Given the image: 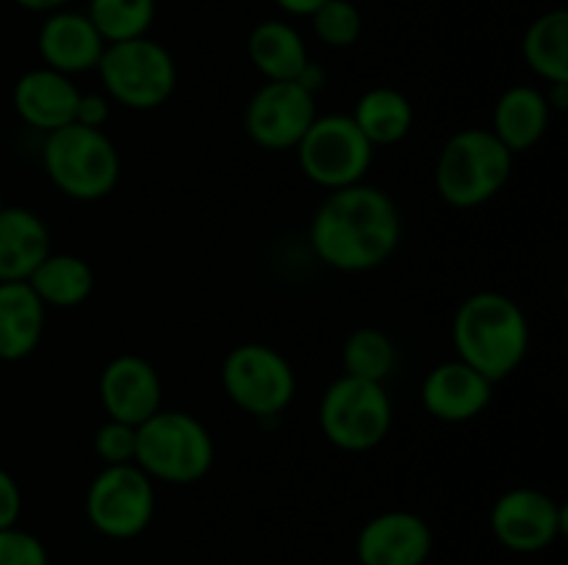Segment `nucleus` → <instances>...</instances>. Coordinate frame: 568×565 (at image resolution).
<instances>
[{
	"mask_svg": "<svg viewBox=\"0 0 568 565\" xmlns=\"http://www.w3.org/2000/svg\"><path fill=\"white\" fill-rule=\"evenodd\" d=\"M403 236L397 203L377 186L327 192L311 219V247L338 271H369L386 264Z\"/></svg>",
	"mask_w": 568,
	"mask_h": 565,
	"instance_id": "nucleus-1",
	"label": "nucleus"
},
{
	"mask_svg": "<svg viewBox=\"0 0 568 565\" xmlns=\"http://www.w3.org/2000/svg\"><path fill=\"white\" fill-rule=\"evenodd\" d=\"M458 358L491 382L514 374L530 349V325L519 305L499 291H477L453 319Z\"/></svg>",
	"mask_w": 568,
	"mask_h": 565,
	"instance_id": "nucleus-2",
	"label": "nucleus"
},
{
	"mask_svg": "<svg viewBox=\"0 0 568 565\" xmlns=\"http://www.w3.org/2000/svg\"><path fill=\"white\" fill-rule=\"evenodd\" d=\"M514 153L488 127H464L444 142L436 161V188L453 208H477L510 181Z\"/></svg>",
	"mask_w": 568,
	"mask_h": 565,
	"instance_id": "nucleus-3",
	"label": "nucleus"
},
{
	"mask_svg": "<svg viewBox=\"0 0 568 565\" xmlns=\"http://www.w3.org/2000/svg\"><path fill=\"white\" fill-rule=\"evenodd\" d=\"M44 136L42 166L61 194L78 203H94L114 192L122 164L103 127L70 122Z\"/></svg>",
	"mask_w": 568,
	"mask_h": 565,
	"instance_id": "nucleus-4",
	"label": "nucleus"
},
{
	"mask_svg": "<svg viewBox=\"0 0 568 565\" xmlns=\"http://www.w3.org/2000/svg\"><path fill=\"white\" fill-rule=\"evenodd\" d=\"M150 480L192 485L214 465V438L197 415L164 410L136 427V460Z\"/></svg>",
	"mask_w": 568,
	"mask_h": 565,
	"instance_id": "nucleus-5",
	"label": "nucleus"
},
{
	"mask_svg": "<svg viewBox=\"0 0 568 565\" xmlns=\"http://www.w3.org/2000/svg\"><path fill=\"white\" fill-rule=\"evenodd\" d=\"M98 72L105 94L131 111L161 109L178 86L175 59L150 37L105 44Z\"/></svg>",
	"mask_w": 568,
	"mask_h": 565,
	"instance_id": "nucleus-6",
	"label": "nucleus"
},
{
	"mask_svg": "<svg viewBox=\"0 0 568 565\" xmlns=\"http://www.w3.org/2000/svg\"><path fill=\"white\" fill-rule=\"evenodd\" d=\"M394 408L386 386L342 374L320 402V427L333 446L344 452H369L386 441Z\"/></svg>",
	"mask_w": 568,
	"mask_h": 565,
	"instance_id": "nucleus-7",
	"label": "nucleus"
},
{
	"mask_svg": "<svg viewBox=\"0 0 568 565\" xmlns=\"http://www.w3.org/2000/svg\"><path fill=\"white\" fill-rule=\"evenodd\" d=\"M294 150L305 177L327 192L364 183L375 158V147L347 114L316 116Z\"/></svg>",
	"mask_w": 568,
	"mask_h": 565,
	"instance_id": "nucleus-8",
	"label": "nucleus"
},
{
	"mask_svg": "<svg viewBox=\"0 0 568 565\" xmlns=\"http://www.w3.org/2000/svg\"><path fill=\"white\" fill-rule=\"evenodd\" d=\"M222 388L239 410L272 419L292 404L297 377L277 349L250 341L233 347L222 360Z\"/></svg>",
	"mask_w": 568,
	"mask_h": 565,
	"instance_id": "nucleus-9",
	"label": "nucleus"
},
{
	"mask_svg": "<svg viewBox=\"0 0 568 565\" xmlns=\"http://www.w3.org/2000/svg\"><path fill=\"white\" fill-rule=\"evenodd\" d=\"M155 515L153 480L136 463L103 465L87 491V518L94 532L111 541H131Z\"/></svg>",
	"mask_w": 568,
	"mask_h": 565,
	"instance_id": "nucleus-10",
	"label": "nucleus"
},
{
	"mask_svg": "<svg viewBox=\"0 0 568 565\" xmlns=\"http://www.w3.org/2000/svg\"><path fill=\"white\" fill-rule=\"evenodd\" d=\"M316 97L297 81H266L244 111V131L258 147L294 150L316 120Z\"/></svg>",
	"mask_w": 568,
	"mask_h": 565,
	"instance_id": "nucleus-11",
	"label": "nucleus"
},
{
	"mask_svg": "<svg viewBox=\"0 0 568 565\" xmlns=\"http://www.w3.org/2000/svg\"><path fill=\"white\" fill-rule=\"evenodd\" d=\"M491 532L508 552H544L566 532V507L538 487H510L494 502Z\"/></svg>",
	"mask_w": 568,
	"mask_h": 565,
	"instance_id": "nucleus-12",
	"label": "nucleus"
},
{
	"mask_svg": "<svg viewBox=\"0 0 568 565\" xmlns=\"http://www.w3.org/2000/svg\"><path fill=\"white\" fill-rule=\"evenodd\" d=\"M433 552V532L422 515L388 510L366 521L355 541L361 565H425Z\"/></svg>",
	"mask_w": 568,
	"mask_h": 565,
	"instance_id": "nucleus-13",
	"label": "nucleus"
},
{
	"mask_svg": "<svg viewBox=\"0 0 568 565\" xmlns=\"http://www.w3.org/2000/svg\"><path fill=\"white\" fill-rule=\"evenodd\" d=\"M100 404L109 419L139 427L161 410V377L142 355H116L100 374Z\"/></svg>",
	"mask_w": 568,
	"mask_h": 565,
	"instance_id": "nucleus-14",
	"label": "nucleus"
},
{
	"mask_svg": "<svg viewBox=\"0 0 568 565\" xmlns=\"http://www.w3.org/2000/svg\"><path fill=\"white\" fill-rule=\"evenodd\" d=\"M494 382L460 358L438 363L422 382V404L427 413L447 424L477 419L491 404Z\"/></svg>",
	"mask_w": 568,
	"mask_h": 565,
	"instance_id": "nucleus-15",
	"label": "nucleus"
},
{
	"mask_svg": "<svg viewBox=\"0 0 568 565\" xmlns=\"http://www.w3.org/2000/svg\"><path fill=\"white\" fill-rule=\"evenodd\" d=\"M37 48L44 66L72 78L78 72L98 70L105 42L100 39L98 28L92 25L87 11L59 9L53 14H44V22L37 37Z\"/></svg>",
	"mask_w": 568,
	"mask_h": 565,
	"instance_id": "nucleus-16",
	"label": "nucleus"
},
{
	"mask_svg": "<svg viewBox=\"0 0 568 565\" xmlns=\"http://www.w3.org/2000/svg\"><path fill=\"white\" fill-rule=\"evenodd\" d=\"M11 97H14L17 116L26 125H31L33 131L53 133L75 122L81 89L72 83L70 75H61L50 66H37L17 78Z\"/></svg>",
	"mask_w": 568,
	"mask_h": 565,
	"instance_id": "nucleus-17",
	"label": "nucleus"
},
{
	"mask_svg": "<svg viewBox=\"0 0 568 565\" xmlns=\"http://www.w3.org/2000/svg\"><path fill=\"white\" fill-rule=\"evenodd\" d=\"M50 253V230L37 210L22 205L0 210V282H26Z\"/></svg>",
	"mask_w": 568,
	"mask_h": 565,
	"instance_id": "nucleus-18",
	"label": "nucleus"
},
{
	"mask_svg": "<svg viewBox=\"0 0 568 565\" xmlns=\"http://www.w3.org/2000/svg\"><path fill=\"white\" fill-rule=\"evenodd\" d=\"M549 120H552V109L547 103V94L541 89L519 83L499 94L488 131L516 155L541 142Z\"/></svg>",
	"mask_w": 568,
	"mask_h": 565,
	"instance_id": "nucleus-19",
	"label": "nucleus"
},
{
	"mask_svg": "<svg viewBox=\"0 0 568 565\" xmlns=\"http://www.w3.org/2000/svg\"><path fill=\"white\" fill-rule=\"evenodd\" d=\"M44 305L28 282H0V360L17 363L37 352L44 332Z\"/></svg>",
	"mask_w": 568,
	"mask_h": 565,
	"instance_id": "nucleus-20",
	"label": "nucleus"
},
{
	"mask_svg": "<svg viewBox=\"0 0 568 565\" xmlns=\"http://www.w3.org/2000/svg\"><path fill=\"white\" fill-rule=\"evenodd\" d=\"M247 55L266 81H297L311 61L303 37L286 20L258 22L247 37Z\"/></svg>",
	"mask_w": 568,
	"mask_h": 565,
	"instance_id": "nucleus-21",
	"label": "nucleus"
},
{
	"mask_svg": "<svg viewBox=\"0 0 568 565\" xmlns=\"http://www.w3.org/2000/svg\"><path fill=\"white\" fill-rule=\"evenodd\" d=\"M44 308H78L94 288V271L87 258L72 253H50L28 277Z\"/></svg>",
	"mask_w": 568,
	"mask_h": 565,
	"instance_id": "nucleus-22",
	"label": "nucleus"
},
{
	"mask_svg": "<svg viewBox=\"0 0 568 565\" xmlns=\"http://www.w3.org/2000/svg\"><path fill=\"white\" fill-rule=\"evenodd\" d=\"M353 122L369 138L372 147H388L403 142L414 127V105L392 86H375L355 103Z\"/></svg>",
	"mask_w": 568,
	"mask_h": 565,
	"instance_id": "nucleus-23",
	"label": "nucleus"
},
{
	"mask_svg": "<svg viewBox=\"0 0 568 565\" xmlns=\"http://www.w3.org/2000/svg\"><path fill=\"white\" fill-rule=\"evenodd\" d=\"M530 70L549 83H568V11L549 9L530 22L521 39Z\"/></svg>",
	"mask_w": 568,
	"mask_h": 565,
	"instance_id": "nucleus-24",
	"label": "nucleus"
},
{
	"mask_svg": "<svg viewBox=\"0 0 568 565\" xmlns=\"http://www.w3.org/2000/svg\"><path fill=\"white\" fill-rule=\"evenodd\" d=\"M342 366L347 377L386 386V380L397 369V347L381 327H358L344 341Z\"/></svg>",
	"mask_w": 568,
	"mask_h": 565,
	"instance_id": "nucleus-25",
	"label": "nucleus"
},
{
	"mask_svg": "<svg viewBox=\"0 0 568 565\" xmlns=\"http://www.w3.org/2000/svg\"><path fill=\"white\" fill-rule=\"evenodd\" d=\"M87 17L105 44L148 37L155 22V0H89Z\"/></svg>",
	"mask_w": 568,
	"mask_h": 565,
	"instance_id": "nucleus-26",
	"label": "nucleus"
},
{
	"mask_svg": "<svg viewBox=\"0 0 568 565\" xmlns=\"http://www.w3.org/2000/svg\"><path fill=\"white\" fill-rule=\"evenodd\" d=\"M311 28L316 39L327 48H353L364 31V17L353 0H325L320 9L311 14Z\"/></svg>",
	"mask_w": 568,
	"mask_h": 565,
	"instance_id": "nucleus-27",
	"label": "nucleus"
},
{
	"mask_svg": "<svg viewBox=\"0 0 568 565\" xmlns=\"http://www.w3.org/2000/svg\"><path fill=\"white\" fill-rule=\"evenodd\" d=\"M94 454L103 465H122L136 460V427L109 419L94 432Z\"/></svg>",
	"mask_w": 568,
	"mask_h": 565,
	"instance_id": "nucleus-28",
	"label": "nucleus"
},
{
	"mask_svg": "<svg viewBox=\"0 0 568 565\" xmlns=\"http://www.w3.org/2000/svg\"><path fill=\"white\" fill-rule=\"evenodd\" d=\"M0 565H50L48 548L20 526L0 530Z\"/></svg>",
	"mask_w": 568,
	"mask_h": 565,
	"instance_id": "nucleus-29",
	"label": "nucleus"
},
{
	"mask_svg": "<svg viewBox=\"0 0 568 565\" xmlns=\"http://www.w3.org/2000/svg\"><path fill=\"white\" fill-rule=\"evenodd\" d=\"M22 513V493L14 476L6 469H0V530L17 526Z\"/></svg>",
	"mask_w": 568,
	"mask_h": 565,
	"instance_id": "nucleus-30",
	"label": "nucleus"
},
{
	"mask_svg": "<svg viewBox=\"0 0 568 565\" xmlns=\"http://www.w3.org/2000/svg\"><path fill=\"white\" fill-rule=\"evenodd\" d=\"M105 120H109V97L103 94H83L78 97L75 109V122L87 127H103Z\"/></svg>",
	"mask_w": 568,
	"mask_h": 565,
	"instance_id": "nucleus-31",
	"label": "nucleus"
},
{
	"mask_svg": "<svg viewBox=\"0 0 568 565\" xmlns=\"http://www.w3.org/2000/svg\"><path fill=\"white\" fill-rule=\"evenodd\" d=\"M272 3L292 17H311L325 0H272Z\"/></svg>",
	"mask_w": 568,
	"mask_h": 565,
	"instance_id": "nucleus-32",
	"label": "nucleus"
},
{
	"mask_svg": "<svg viewBox=\"0 0 568 565\" xmlns=\"http://www.w3.org/2000/svg\"><path fill=\"white\" fill-rule=\"evenodd\" d=\"M20 9L26 11H33V14H53V11L64 9L70 0H14Z\"/></svg>",
	"mask_w": 568,
	"mask_h": 565,
	"instance_id": "nucleus-33",
	"label": "nucleus"
},
{
	"mask_svg": "<svg viewBox=\"0 0 568 565\" xmlns=\"http://www.w3.org/2000/svg\"><path fill=\"white\" fill-rule=\"evenodd\" d=\"M6 208V203H3V192H0V210Z\"/></svg>",
	"mask_w": 568,
	"mask_h": 565,
	"instance_id": "nucleus-34",
	"label": "nucleus"
}]
</instances>
